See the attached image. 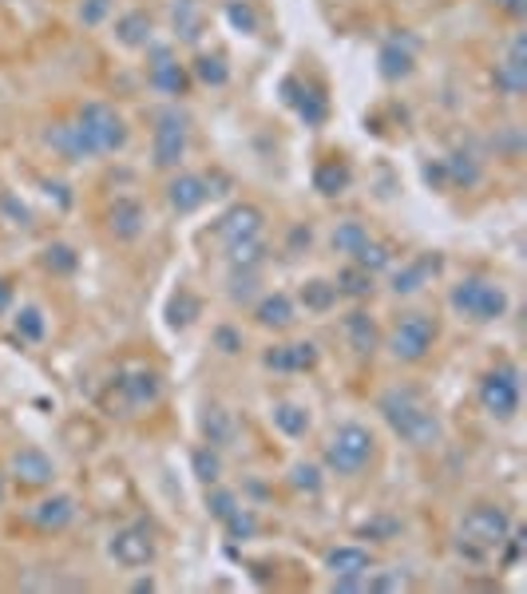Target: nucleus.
<instances>
[{
    "label": "nucleus",
    "instance_id": "33",
    "mask_svg": "<svg viewBox=\"0 0 527 594\" xmlns=\"http://www.w3.org/2000/svg\"><path fill=\"white\" fill-rule=\"evenodd\" d=\"M337 297H341L337 286H333V282H321V278L302 286V305H306L310 313H329V309L337 305Z\"/></svg>",
    "mask_w": 527,
    "mask_h": 594
},
{
    "label": "nucleus",
    "instance_id": "16",
    "mask_svg": "<svg viewBox=\"0 0 527 594\" xmlns=\"http://www.w3.org/2000/svg\"><path fill=\"white\" fill-rule=\"evenodd\" d=\"M282 96H286V103L306 119V127H321V123H325V115H329V99H325V92H321L317 84H306V80L290 76V80L282 84Z\"/></svg>",
    "mask_w": 527,
    "mask_h": 594
},
{
    "label": "nucleus",
    "instance_id": "5",
    "mask_svg": "<svg viewBox=\"0 0 527 594\" xmlns=\"http://www.w3.org/2000/svg\"><path fill=\"white\" fill-rule=\"evenodd\" d=\"M448 305H452L456 317H464L472 325H488V321H500L512 309V297L492 278H464V282L452 286Z\"/></svg>",
    "mask_w": 527,
    "mask_h": 594
},
{
    "label": "nucleus",
    "instance_id": "23",
    "mask_svg": "<svg viewBox=\"0 0 527 594\" xmlns=\"http://www.w3.org/2000/svg\"><path fill=\"white\" fill-rule=\"evenodd\" d=\"M444 167V187H464L472 191L480 179H484V163L472 155V151H452L448 159H440Z\"/></svg>",
    "mask_w": 527,
    "mask_h": 594
},
{
    "label": "nucleus",
    "instance_id": "26",
    "mask_svg": "<svg viewBox=\"0 0 527 594\" xmlns=\"http://www.w3.org/2000/svg\"><path fill=\"white\" fill-rule=\"evenodd\" d=\"M254 321L262 329H286V325H294V301H290V294H266L254 305Z\"/></svg>",
    "mask_w": 527,
    "mask_h": 594
},
{
    "label": "nucleus",
    "instance_id": "6",
    "mask_svg": "<svg viewBox=\"0 0 527 594\" xmlns=\"http://www.w3.org/2000/svg\"><path fill=\"white\" fill-rule=\"evenodd\" d=\"M436 337H440L436 317L424 313V309H409V313H401V317L393 321V329H389V337H385V349H389V357L401 361V365H421L424 357L432 353Z\"/></svg>",
    "mask_w": 527,
    "mask_h": 594
},
{
    "label": "nucleus",
    "instance_id": "44",
    "mask_svg": "<svg viewBox=\"0 0 527 594\" xmlns=\"http://www.w3.org/2000/svg\"><path fill=\"white\" fill-rule=\"evenodd\" d=\"M401 531V523L397 519H389V515H377V519H369L365 527H361V539H377V543H389L393 535Z\"/></svg>",
    "mask_w": 527,
    "mask_h": 594
},
{
    "label": "nucleus",
    "instance_id": "18",
    "mask_svg": "<svg viewBox=\"0 0 527 594\" xmlns=\"http://www.w3.org/2000/svg\"><path fill=\"white\" fill-rule=\"evenodd\" d=\"M262 365H266L270 373H286V377H294V373H310V369H317V345L314 341L274 345V349H266Z\"/></svg>",
    "mask_w": 527,
    "mask_h": 594
},
{
    "label": "nucleus",
    "instance_id": "12",
    "mask_svg": "<svg viewBox=\"0 0 527 594\" xmlns=\"http://www.w3.org/2000/svg\"><path fill=\"white\" fill-rule=\"evenodd\" d=\"M147 84L163 96H187L191 72L187 64H179V56L167 44H147Z\"/></svg>",
    "mask_w": 527,
    "mask_h": 594
},
{
    "label": "nucleus",
    "instance_id": "28",
    "mask_svg": "<svg viewBox=\"0 0 527 594\" xmlns=\"http://www.w3.org/2000/svg\"><path fill=\"white\" fill-rule=\"evenodd\" d=\"M115 40L123 44V48H147L151 44V16L147 12H127V16H119L115 20Z\"/></svg>",
    "mask_w": 527,
    "mask_h": 594
},
{
    "label": "nucleus",
    "instance_id": "24",
    "mask_svg": "<svg viewBox=\"0 0 527 594\" xmlns=\"http://www.w3.org/2000/svg\"><path fill=\"white\" fill-rule=\"evenodd\" d=\"M270 420H274V428H278L282 436H290V440H302V436L310 432V408L298 404V400H274Z\"/></svg>",
    "mask_w": 527,
    "mask_h": 594
},
{
    "label": "nucleus",
    "instance_id": "49",
    "mask_svg": "<svg viewBox=\"0 0 527 594\" xmlns=\"http://www.w3.org/2000/svg\"><path fill=\"white\" fill-rule=\"evenodd\" d=\"M4 495H8V484H4V472H0V503H4Z\"/></svg>",
    "mask_w": 527,
    "mask_h": 594
},
{
    "label": "nucleus",
    "instance_id": "20",
    "mask_svg": "<svg viewBox=\"0 0 527 594\" xmlns=\"http://www.w3.org/2000/svg\"><path fill=\"white\" fill-rule=\"evenodd\" d=\"M444 270V262H440V254H417L413 262H405L401 270H393V294L405 297V294H417L424 290L436 274Z\"/></svg>",
    "mask_w": 527,
    "mask_h": 594
},
{
    "label": "nucleus",
    "instance_id": "41",
    "mask_svg": "<svg viewBox=\"0 0 527 594\" xmlns=\"http://www.w3.org/2000/svg\"><path fill=\"white\" fill-rule=\"evenodd\" d=\"M290 484H294L298 492L317 495L325 480H321V468H317V464H294V468H290Z\"/></svg>",
    "mask_w": 527,
    "mask_h": 594
},
{
    "label": "nucleus",
    "instance_id": "29",
    "mask_svg": "<svg viewBox=\"0 0 527 594\" xmlns=\"http://www.w3.org/2000/svg\"><path fill=\"white\" fill-rule=\"evenodd\" d=\"M349 183H353V171H349V163H345V159H325V163L314 171V187L329 198L345 195V191H349Z\"/></svg>",
    "mask_w": 527,
    "mask_h": 594
},
{
    "label": "nucleus",
    "instance_id": "32",
    "mask_svg": "<svg viewBox=\"0 0 527 594\" xmlns=\"http://www.w3.org/2000/svg\"><path fill=\"white\" fill-rule=\"evenodd\" d=\"M12 325H16V333H20L24 341H44V333H48V321H44V309H40V305L16 309V313H12Z\"/></svg>",
    "mask_w": 527,
    "mask_h": 594
},
{
    "label": "nucleus",
    "instance_id": "31",
    "mask_svg": "<svg viewBox=\"0 0 527 594\" xmlns=\"http://www.w3.org/2000/svg\"><path fill=\"white\" fill-rule=\"evenodd\" d=\"M353 266H361V270H369V274L377 278L381 270H389V266H393V250H389L385 242L365 238V242L357 246V254H353Z\"/></svg>",
    "mask_w": 527,
    "mask_h": 594
},
{
    "label": "nucleus",
    "instance_id": "10",
    "mask_svg": "<svg viewBox=\"0 0 527 594\" xmlns=\"http://www.w3.org/2000/svg\"><path fill=\"white\" fill-rule=\"evenodd\" d=\"M377 567L373 551L361 547V543H341L325 555V571H329V587L341 594H361L365 591V579L369 571Z\"/></svg>",
    "mask_w": 527,
    "mask_h": 594
},
{
    "label": "nucleus",
    "instance_id": "11",
    "mask_svg": "<svg viewBox=\"0 0 527 594\" xmlns=\"http://www.w3.org/2000/svg\"><path fill=\"white\" fill-rule=\"evenodd\" d=\"M187 131H191V119L179 111V107H163L155 115V131H151V159L159 171H171L183 163L187 155Z\"/></svg>",
    "mask_w": 527,
    "mask_h": 594
},
{
    "label": "nucleus",
    "instance_id": "21",
    "mask_svg": "<svg viewBox=\"0 0 527 594\" xmlns=\"http://www.w3.org/2000/svg\"><path fill=\"white\" fill-rule=\"evenodd\" d=\"M107 230L119 242H135L147 230V210L139 198H115V206L107 210Z\"/></svg>",
    "mask_w": 527,
    "mask_h": 594
},
{
    "label": "nucleus",
    "instance_id": "42",
    "mask_svg": "<svg viewBox=\"0 0 527 594\" xmlns=\"http://www.w3.org/2000/svg\"><path fill=\"white\" fill-rule=\"evenodd\" d=\"M76 262H80V258H76L72 246H48V250H44V266L56 270V274H72Z\"/></svg>",
    "mask_w": 527,
    "mask_h": 594
},
{
    "label": "nucleus",
    "instance_id": "35",
    "mask_svg": "<svg viewBox=\"0 0 527 594\" xmlns=\"http://www.w3.org/2000/svg\"><path fill=\"white\" fill-rule=\"evenodd\" d=\"M333 286H337V294H345V297H369L373 294V274L361 270V266H345Z\"/></svg>",
    "mask_w": 527,
    "mask_h": 594
},
{
    "label": "nucleus",
    "instance_id": "2",
    "mask_svg": "<svg viewBox=\"0 0 527 594\" xmlns=\"http://www.w3.org/2000/svg\"><path fill=\"white\" fill-rule=\"evenodd\" d=\"M377 412L381 420L389 424V432L417 448V452H428V448H440L444 440V424H440V412L432 404V396L417 389V385H393L377 396Z\"/></svg>",
    "mask_w": 527,
    "mask_h": 594
},
{
    "label": "nucleus",
    "instance_id": "34",
    "mask_svg": "<svg viewBox=\"0 0 527 594\" xmlns=\"http://www.w3.org/2000/svg\"><path fill=\"white\" fill-rule=\"evenodd\" d=\"M191 464H195V476H199L207 488L222 480V456H218V448H211V444H199V448L191 452Z\"/></svg>",
    "mask_w": 527,
    "mask_h": 594
},
{
    "label": "nucleus",
    "instance_id": "40",
    "mask_svg": "<svg viewBox=\"0 0 527 594\" xmlns=\"http://www.w3.org/2000/svg\"><path fill=\"white\" fill-rule=\"evenodd\" d=\"M409 587V575H401V567H393V571H369V579H365V591H405Z\"/></svg>",
    "mask_w": 527,
    "mask_h": 594
},
{
    "label": "nucleus",
    "instance_id": "3",
    "mask_svg": "<svg viewBox=\"0 0 527 594\" xmlns=\"http://www.w3.org/2000/svg\"><path fill=\"white\" fill-rule=\"evenodd\" d=\"M512 527H516V523H512V515H508L500 503H472V507L460 515L456 535H452L456 555H464L468 563H488L492 555L504 551Z\"/></svg>",
    "mask_w": 527,
    "mask_h": 594
},
{
    "label": "nucleus",
    "instance_id": "22",
    "mask_svg": "<svg viewBox=\"0 0 527 594\" xmlns=\"http://www.w3.org/2000/svg\"><path fill=\"white\" fill-rule=\"evenodd\" d=\"M341 329H345V341H349V349H353L357 357H373V353H377V345H381V329H377L373 313L353 309V313H345Z\"/></svg>",
    "mask_w": 527,
    "mask_h": 594
},
{
    "label": "nucleus",
    "instance_id": "45",
    "mask_svg": "<svg viewBox=\"0 0 527 594\" xmlns=\"http://www.w3.org/2000/svg\"><path fill=\"white\" fill-rule=\"evenodd\" d=\"M214 345H218V353L234 357V353L242 349V333H238V329H230V325H222V329H214Z\"/></svg>",
    "mask_w": 527,
    "mask_h": 594
},
{
    "label": "nucleus",
    "instance_id": "19",
    "mask_svg": "<svg viewBox=\"0 0 527 594\" xmlns=\"http://www.w3.org/2000/svg\"><path fill=\"white\" fill-rule=\"evenodd\" d=\"M211 195L214 191L207 175H175V179L167 183V202H171L175 214H195V210H203Z\"/></svg>",
    "mask_w": 527,
    "mask_h": 594
},
{
    "label": "nucleus",
    "instance_id": "39",
    "mask_svg": "<svg viewBox=\"0 0 527 594\" xmlns=\"http://www.w3.org/2000/svg\"><path fill=\"white\" fill-rule=\"evenodd\" d=\"M195 80H203V84H211V88H222V84L230 80V68H226L222 56H199V60H195Z\"/></svg>",
    "mask_w": 527,
    "mask_h": 594
},
{
    "label": "nucleus",
    "instance_id": "17",
    "mask_svg": "<svg viewBox=\"0 0 527 594\" xmlns=\"http://www.w3.org/2000/svg\"><path fill=\"white\" fill-rule=\"evenodd\" d=\"M76 499L72 495H48V499H40L32 511H28V523L36 527V531H44V535H56V531H68L72 523H76Z\"/></svg>",
    "mask_w": 527,
    "mask_h": 594
},
{
    "label": "nucleus",
    "instance_id": "48",
    "mask_svg": "<svg viewBox=\"0 0 527 594\" xmlns=\"http://www.w3.org/2000/svg\"><path fill=\"white\" fill-rule=\"evenodd\" d=\"M12 305V282L8 278H0V313Z\"/></svg>",
    "mask_w": 527,
    "mask_h": 594
},
{
    "label": "nucleus",
    "instance_id": "46",
    "mask_svg": "<svg viewBox=\"0 0 527 594\" xmlns=\"http://www.w3.org/2000/svg\"><path fill=\"white\" fill-rule=\"evenodd\" d=\"M107 12H111V0H84L80 4V20L84 24H100Z\"/></svg>",
    "mask_w": 527,
    "mask_h": 594
},
{
    "label": "nucleus",
    "instance_id": "43",
    "mask_svg": "<svg viewBox=\"0 0 527 594\" xmlns=\"http://www.w3.org/2000/svg\"><path fill=\"white\" fill-rule=\"evenodd\" d=\"M238 507V495L230 492V488H218V484H211V495H207V511H211L214 519L222 523L230 511Z\"/></svg>",
    "mask_w": 527,
    "mask_h": 594
},
{
    "label": "nucleus",
    "instance_id": "30",
    "mask_svg": "<svg viewBox=\"0 0 527 594\" xmlns=\"http://www.w3.org/2000/svg\"><path fill=\"white\" fill-rule=\"evenodd\" d=\"M171 20H175V36L195 44L203 36V4L199 0H175L171 8Z\"/></svg>",
    "mask_w": 527,
    "mask_h": 594
},
{
    "label": "nucleus",
    "instance_id": "27",
    "mask_svg": "<svg viewBox=\"0 0 527 594\" xmlns=\"http://www.w3.org/2000/svg\"><path fill=\"white\" fill-rule=\"evenodd\" d=\"M377 64H381V76H385V80H405V76H413V64H417V56H413V44L389 40V44L381 48Z\"/></svg>",
    "mask_w": 527,
    "mask_h": 594
},
{
    "label": "nucleus",
    "instance_id": "1",
    "mask_svg": "<svg viewBox=\"0 0 527 594\" xmlns=\"http://www.w3.org/2000/svg\"><path fill=\"white\" fill-rule=\"evenodd\" d=\"M127 139H131L127 119L104 99H88L72 119H60L44 131V143L64 163H92L100 155H115L127 147Z\"/></svg>",
    "mask_w": 527,
    "mask_h": 594
},
{
    "label": "nucleus",
    "instance_id": "4",
    "mask_svg": "<svg viewBox=\"0 0 527 594\" xmlns=\"http://www.w3.org/2000/svg\"><path fill=\"white\" fill-rule=\"evenodd\" d=\"M373 460H377V436H373V428H365L357 420L337 424L321 444L325 472H333L341 480H357L361 472L373 468Z\"/></svg>",
    "mask_w": 527,
    "mask_h": 594
},
{
    "label": "nucleus",
    "instance_id": "38",
    "mask_svg": "<svg viewBox=\"0 0 527 594\" xmlns=\"http://www.w3.org/2000/svg\"><path fill=\"white\" fill-rule=\"evenodd\" d=\"M226 20H230L238 32H246V36H254V32L262 28V20H258V12H254L250 0H230V4H226Z\"/></svg>",
    "mask_w": 527,
    "mask_h": 594
},
{
    "label": "nucleus",
    "instance_id": "8",
    "mask_svg": "<svg viewBox=\"0 0 527 594\" xmlns=\"http://www.w3.org/2000/svg\"><path fill=\"white\" fill-rule=\"evenodd\" d=\"M159 555V543H155V527L135 519V523H123L107 535V559L123 571H143L151 567Z\"/></svg>",
    "mask_w": 527,
    "mask_h": 594
},
{
    "label": "nucleus",
    "instance_id": "13",
    "mask_svg": "<svg viewBox=\"0 0 527 594\" xmlns=\"http://www.w3.org/2000/svg\"><path fill=\"white\" fill-rule=\"evenodd\" d=\"M8 476L20 484V488H48L56 480V464L52 456H44L40 448H20L8 456Z\"/></svg>",
    "mask_w": 527,
    "mask_h": 594
},
{
    "label": "nucleus",
    "instance_id": "15",
    "mask_svg": "<svg viewBox=\"0 0 527 594\" xmlns=\"http://www.w3.org/2000/svg\"><path fill=\"white\" fill-rule=\"evenodd\" d=\"M262 234V210L242 202L234 210H226L218 222H214V238L222 246H234V242H246V238H258Z\"/></svg>",
    "mask_w": 527,
    "mask_h": 594
},
{
    "label": "nucleus",
    "instance_id": "37",
    "mask_svg": "<svg viewBox=\"0 0 527 594\" xmlns=\"http://www.w3.org/2000/svg\"><path fill=\"white\" fill-rule=\"evenodd\" d=\"M222 527L230 531V539H250L254 531H258V515H254V507H234L226 519H222Z\"/></svg>",
    "mask_w": 527,
    "mask_h": 594
},
{
    "label": "nucleus",
    "instance_id": "25",
    "mask_svg": "<svg viewBox=\"0 0 527 594\" xmlns=\"http://www.w3.org/2000/svg\"><path fill=\"white\" fill-rule=\"evenodd\" d=\"M203 436H207V444L211 448H230L234 440H238V420L222 408V404H211L207 412H203Z\"/></svg>",
    "mask_w": 527,
    "mask_h": 594
},
{
    "label": "nucleus",
    "instance_id": "36",
    "mask_svg": "<svg viewBox=\"0 0 527 594\" xmlns=\"http://www.w3.org/2000/svg\"><path fill=\"white\" fill-rule=\"evenodd\" d=\"M365 238H369V230H365L357 218H345V222H337V230H333V250L353 258V254H357V246H361Z\"/></svg>",
    "mask_w": 527,
    "mask_h": 594
},
{
    "label": "nucleus",
    "instance_id": "47",
    "mask_svg": "<svg viewBox=\"0 0 527 594\" xmlns=\"http://www.w3.org/2000/svg\"><path fill=\"white\" fill-rule=\"evenodd\" d=\"M500 12H508L512 20H520V16H527V0H492Z\"/></svg>",
    "mask_w": 527,
    "mask_h": 594
},
{
    "label": "nucleus",
    "instance_id": "14",
    "mask_svg": "<svg viewBox=\"0 0 527 594\" xmlns=\"http://www.w3.org/2000/svg\"><path fill=\"white\" fill-rule=\"evenodd\" d=\"M492 84H496V92L508 99H520L527 88V44L524 36H516L512 44H508V56L496 64V72H492Z\"/></svg>",
    "mask_w": 527,
    "mask_h": 594
},
{
    "label": "nucleus",
    "instance_id": "9",
    "mask_svg": "<svg viewBox=\"0 0 527 594\" xmlns=\"http://www.w3.org/2000/svg\"><path fill=\"white\" fill-rule=\"evenodd\" d=\"M480 396V408L492 416V420H516L520 404H524V385H520V369L516 365H496L480 377L476 385Z\"/></svg>",
    "mask_w": 527,
    "mask_h": 594
},
{
    "label": "nucleus",
    "instance_id": "7",
    "mask_svg": "<svg viewBox=\"0 0 527 594\" xmlns=\"http://www.w3.org/2000/svg\"><path fill=\"white\" fill-rule=\"evenodd\" d=\"M163 400V377L147 365H127L111 377V393L107 404L119 408V416H135V412H147Z\"/></svg>",
    "mask_w": 527,
    "mask_h": 594
}]
</instances>
